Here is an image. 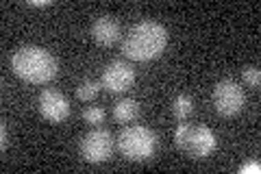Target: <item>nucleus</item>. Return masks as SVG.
<instances>
[{
	"label": "nucleus",
	"instance_id": "5",
	"mask_svg": "<svg viewBox=\"0 0 261 174\" xmlns=\"http://www.w3.org/2000/svg\"><path fill=\"white\" fill-rule=\"evenodd\" d=\"M244 105H246V94L238 83L231 79L218 81V85L214 87V107L220 115L233 118L244 109Z\"/></svg>",
	"mask_w": 261,
	"mask_h": 174
},
{
	"label": "nucleus",
	"instance_id": "2",
	"mask_svg": "<svg viewBox=\"0 0 261 174\" xmlns=\"http://www.w3.org/2000/svg\"><path fill=\"white\" fill-rule=\"evenodd\" d=\"M11 70L31 85H44L57 77V59L46 48L22 46L11 57Z\"/></svg>",
	"mask_w": 261,
	"mask_h": 174
},
{
	"label": "nucleus",
	"instance_id": "4",
	"mask_svg": "<svg viewBox=\"0 0 261 174\" xmlns=\"http://www.w3.org/2000/svg\"><path fill=\"white\" fill-rule=\"evenodd\" d=\"M174 142L183 153L190 155L192 159H205L218 146V139L209 127H202V124L190 127V124H185V122H178Z\"/></svg>",
	"mask_w": 261,
	"mask_h": 174
},
{
	"label": "nucleus",
	"instance_id": "9",
	"mask_svg": "<svg viewBox=\"0 0 261 174\" xmlns=\"http://www.w3.org/2000/svg\"><path fill=\"white\" fill-rule=\"evenodd\" d=\"M120 35H122L120 22L111 18V15H98L92 24V37L100 46H113L120 39Z\"/></svg>",
	"mask_w": 261,
	"mask_h": 174
},
{
	"label": "nucleus",
	"instance_id": "14",
	"mask_svg": "<svg viewBox=\"0 0 261 174\" xmlns=\"http://www.w3.org/2000/svg\"><path fill=\"white\" fill-rule=\"evenodd\" d=\"M102 120H105V111L100 107H87V109H83V122L92 124V127H98Z\"/></svg>",
	"mask_w": 261,
	"mask_h": 174
},
{
	"label": "nucleus",
	"instance_id": "8",
	"mask_svg": "<svg viewBox=\"0 0 261 174\" xmlns=\"http://www.w3.org/2000/svg\"><path fill=\"white\" fill-rule=\"evenodd\" d=\"M39 113L50 124H59L70 115V103L57 89H44L39 94Z\"/></svg>",
	"mask_w": 261,
	"mask_h": 174
},
{
	"label": "nucleus",
	"instance_id": "15",
	"mask_svg": "<svg viewBox=\"0 0 261 174\" xmlns=\"http://www.w3.org/2000/svg\"><path fill=\"white\" fill-rule=\"evenodd\" d=\"M248 172L259 174V172H261V163H259V161H248V163H244L242 168H240V174H248Z\"/></svg>",
	"mask_w": 261,
	"mask_h": 174
},
{
	"label": "nucleus",
	"instance_id": "6",
	"mask_svg": "<svg viewBox=\"0 0 261 174\" xmlns=\"http://www.w3.org/2000/svg\"><path fill=\"white\" fill-rule=\"evenodd\" d=\"M79 151L87 163H105L113 153V135L107 129H94L81 139Z\"/></svg>",
	"mask_w": 261,
	"mask_h": 174
},
{
	"label": "nucleus",
	"instance_id": "3",
	"mask_svg": "<svg viewBox=\"0 0 261 174\" xmlns=\"http://www.w3.org/2000/svg\"><path fill=\"white\" fill-rule=\"evenodd\" d=\"M157 144L159 142L154 131L140 124L122 129V133L118 135V151L128 161H148L157 153Z\"/></svg>",
	"mask_w": 261,
	"mask_h": 174
},
{
	"label": "nucleus",
	"instance_id": "17",
	"mask_svg": "<svg viewBox=\"0 0 261 174\" xmlns=\"http://www.w3.org/2000/svg\"><path fill=\"white\" fill-rule=\"evenodd\" d=\"M29 7H50L53 0H27Z\"/></svg>",
	"mask_w": 261,
	"mask_h": 174
},
{
	"label": "nucleus",
	"instance_id": "11",
	"mask_svg": "<svg viewBox=\"0 0 261 174\" xmlns=\"http://www.w3.org/2000/svg\"><path fill=\"white\" fill-rule=\"evenodd\" d=\"M194 113V101L187 94H178L172 101V115L178 122H185Z\"/></svg>",
	"mask_w": 261,
	"mask_h": 174
},
{
	"label": "nucleus",
	"instance_id": "1",
	"mask_svg": "<svg viewBox=\"0 0 261 174\" xmlns=\"http://www.w3.org/2000/svg\"><path fill=\"white\" fill-rule=\"evenodd\" d=\"M168 29L154 20L133 24L122 39V55L130 61H152L163 55L168 46Z\"/></svg>",
	"mask_w": 261,
	"mask_h": 174
},
{
	"label": "nucleus",
	"instance_id": "10",
	"mask_svg": "<svg viewBox=\"0 0 261 174\" xmlns=\"http://www.w3.org/2000/svg\"><path fill=\"white\" fill-rule=\"evenodd\" d=\"M137 115H140V105H137V101H133V98H124V101L116 103V107H113V120L120 124L133 122Z\"/></svg>",
	"mask_w": 261,
	"mask_h": 174
},
{
	"label": "nucleus",
	"instance_id": "16",
	"mask_svg": "<svg viewBox=\"0 0 261 174\" xmlns=\"http://www.w3.org/2000/svg\"><path fill=\"white\" fill-rule=\"evenodd\" d=\"M7 148H9V135H7V124L3 122L0 124V151L7 153Z\"/></svg>",
	"mask_w": 261,
	"mask_h": 174
},
{
	"label": "nucleus",
	"instance_id": "13",
	"mask_svg": "<svg viewBox=\"0 0 261 174\" xmlns=\"http://www.w3.org/2000/svg\"><path fill=\"white\" fill-rule=\"evenodd\" d=\"M242 81L246 83L248 87H259L261 85V72H259V68L257 65H246V68L242 70Z\"/></svg>",
	"mask_w": 261,
	"mask_h": 174
},
{
	"label": "nucleus",
	"instance_id": "12",
	"mask_svg": "<svg viewBox=\"0 0 261 174\" xmlns=\"http://www.w3.org/2000/svg\"><path fill=\"white\" fill-rule=\"evenodd\" d=\"M100 83L98 81H92V79H85L83 83H79V87H76V98L79 101H83V103H89V101H94V98L100 94Z\"/></svg>",
	"mask_w": 261,
	"mask_h": 174
},
{
	"label": "nucleus",
	"instance_id": "7",
	"mask_svg": "<svg viewBox=\"0 0 261 174\" xmlns=\"http://www.w3.org/2000/svg\"><path fill=\"white\" fill-rule=\"evenodd\" d=\"M135 83V68L126 61L116 59L102 70L100 85L111 94H122Z\"/></svg>",
	"mask_w": 261,
	"mask_h": 174
}]
</instances>
